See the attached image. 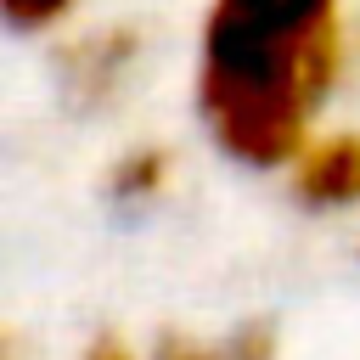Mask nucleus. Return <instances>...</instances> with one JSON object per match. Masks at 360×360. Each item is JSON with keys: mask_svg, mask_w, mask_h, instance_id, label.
Returning a JSON list of instances; mask_svg holds the SVG:
<instances>
[{"mask_svg": "<svg viewBox=\"0 0 360 360\" xmlns=\"http://www.w3.org/2000/svg\"><path fill=\"white\" fill-rule=\"evenodd\" d=\"M135 62H141V34L135 28H101V34H84L62 51V84H68V96H79L90 107H107L129 84Z\"/></svg>", "mask_w": 360, "mask_h": 360, "instance_id": "3", "label": "nucleus"}, {"mask_svg": "<svg viewBox=\"0 0 360 360\" xmlns=\"http://www.w3.org/2000/svg\"><path fill=\"white\" fill-rule=\"evenodd\" d=\"M287 191L309 214H343L360 202V135L315 129L309 146L287 163Z\"/></svg>", "mask_w": 360, "mask_h": 360, "instance_id": "2", "label": "nucleus"}, {"mask_svg": "<svg viewBox=\"0 0 360 360\" xmlns=\"http://www.w3.org/2000/svg\"><path fill=\"white\" fill-rule=\"evenodd\" d=\"M0 11H6L11 28H22V34H45V28H56L62 17H73L79 0H0Z\"/></svg>", "mask_w": 360, "mask_h": 360, "instance_id": "6", "label": "nucleus"}, {"mask_svg": "<svg viewBox=\"0 0 360 360\" xmlns=\"http://www.w3.org/2000/svg\"><path fill=\"white\" fill-rule=\"evenodd\" d=\"M174 180V158L169 146H129L112 169H107V197L124 202V208H141L152 197H163Z\"/></svg>", "mask_w": 360, "mask_h": 360, "instance_id": "4", "label": "nucleus"}, {"mask_svg": "<svg viewBox=\"0 0 360 360\" xmlns=\"http://www.w3.org/2000/svg\"><path fill=\"white\" fill-rule=\"evenodd\" d=\"M276 338L264 326H236L231 338H163L152 360H270Z\"/></svg>", "mask_w": 360, "mask_h": 360, "instance_id": "5", "label": "nucleus"}, {"mask_svg": "<svg viewBox=\"0 0 360 360\" xmlns=\"http://www.w3.org/2000/svg\"><path fill=\"white\" fill-rule=\"evenodd\" d=\"M343 73V0H208L197 118L242 169H287Z\"/></svg>", "mask_w": 360, "mask_h": 360, "instance_id": "1", "label": "nucleus"}, {"mask_svg": "<svg viewBox=\"0 0 360 360\" xmlns=\"http://www.w3.org/2000/svg\"><path fill=\"white\" fill-rule=\"evenodd\" d=\"M79 360H141V354H135L129 343H118V338H96V343H90Z\"/></svg>", "mask_w": 360, "mask_h": 360, "instance_id": "7", "label": "nucleus"}]
</instances>
